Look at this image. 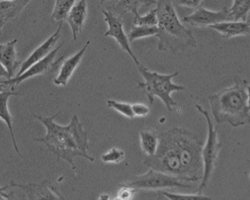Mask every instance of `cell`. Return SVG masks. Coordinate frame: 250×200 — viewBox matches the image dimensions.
Segmentation results:
<instances>
[{"mask_svg":"<svg viewBox=\"0 0 250 200\" xmlns=\"http://www.w3.org/2000/svg\"><path fill=\"white\" fill-rule=\"evenodd\" d=\"M32 0L0 1V19L8 21L17 20Z\"/></svg>","mask_w":250,"mask_h":200,"instance_id":"ac0fdd59","label":"cell"},{"mask_svg":"<svg viewBox=\"0 0 250 200\" xmlns=\"http://www.w3.org/2000/svg\"><path fill=\"white\" fill-rule=\"evenodd\" d=\"M250 8V0H233V5L229 9V20L246 21Z\"/></svg>","mask_w":250,"mask_h":200,"instance_id":"44dd1931","label":"cell"},{"mask_svg":"<svg viewBox=\"0 0 250 200\" xmlns=\"http://www.w3.org/2000/svg\"><path fill=\"white\" fill-rule=\"evenodd\" d=\"M159 133L154 129L142 130L139 132L140 145L146 157L155 155L159 145Z\"/></svg>","mask_w":250,"mask_h":200,"instance_id":"d6986e66","label":"cell"},{"mask_svg":"<svg viewBox=\"0 0 250 200\" xmlns=\"http://www.w3.org/2000/svg\"><path fill=\"white\" fill-rule=\"evenodd\" d=\"M17 43L18 39L15 38L5 44H0V64L8 72L10 79L15 76V71L19 66L16 51Z\"/></svg>","mask_w":250,"mask_h":200,"instance_id":"2e32d148","label":"cell"},{"mask_svg":"<svg viewBox=\"0 0 250 200\" xmlns=\"http://www.w3.org/2000/svg\"><path fill=\"white\" fill-rule=\"evenodd\" d=\"M161 194L166 199L171 200H209L210 197H206L203 194H174L168 192L166 190L162 191Z\"/></svg>","mask_w":250,"mask_h":200,"instance_id":"4316f807","label":"cell"},{"mask_svg":"<svg viewBox=\"0 0 250 200\" xmlns=\"http://www.w3.org/2000/svg\"><path fill=\"white\" fill-rule=\"evenodd\" d=\"M0 1H13V0H0Z\"/></svg>","mask_w":250,"mask_h":200,"instance_id":"d590c367","label":"cell"},{"mask_svg":"<svg viewBox=\"0 0 250 200\" xmlns=\"http://www.w3.org/2000/svg\"><path fill=\"white\" fill-rule=\"evenodd\" d=\"M5 78V80H8L9 76H8V72L5 70V68L0 64V80L1 79Z\"/></svg>","mask_w":250,"mask_h":200,"instance_id":"1f68e13d","label":"cell"},{"mask_svg":"<svg viewBox=\"0 0 250 200\" xmlns=\"http://www.w3.org/2000/svg\"><path fill=\"white\" fill-rule=\"evenodd\" d=\"M125 151L121 148L113 147L111 149L106 151L101 156V160L105 164H118L122 163L125 160Z\"/></svg>","mask_w":250,"mask_h":200,"instance_id":"d4e9b609","label":"cell"},{"mask_svg":"<svg viewBox=\"0 0 250 200\" xmlns=\"http://www.w3.org/2000/svg\"><path fill=\"white\" fill-rule=\"evenodd\" d=\"M102 12L104 17V21L107 24V30L104 33V37H113L117 41L121 50L128 54L132 58L137 66L142 65L131 48V44L128 41V36L124 30V20L121 18V15L105 9H102Z\"/></svg>","mask_w":250,"mask_h":200,"instance_id":"ba28073f","label":"cell"},{"mask_svg":"<svg viewBox=\"0 0 250 200\" xmlns=\"http://www.w3.org/2000/svg\"><path fill=\"white\" fill-rule=\"evenodd\" d=\"M158 41L159 51L177 54L194 49L197 41L191 30L180 20L171 0H158Z\"/></svg>","mask_w":250,"mask_h":200,"instance_id":"277c9868","label":"cell"},{"mask_svg":"<svg viewBox=\"0 0 250 200\" xmlns=\"http://www.w3.org/2000/svg\"><path fill=\"white\" fill-rule=\"evenodd\" d=\"M133 24L135 25V26H157V8L156 7V8L152 9V10L149 11L146 15H143V16L140 15L139 14L135 15V18H134L133 20Z\"/></svg>","mask_w":250,"mask_h":200,"instance_id":"cb8c5ba5","label":"cell"},{"mask_svg":"<svg viewBox=\"0 0 250 200\" xmlns=\"http://www.w3.org/2000/svg\"><path fill=\"white\" fill-rule=\"evenodd\" d=\"M10 187H18L23 190L27 200H65L57 187L51 182L44 181L41 184H17L14 181L10 182Z\"/></svg>","mask_w":250,"mask_h":200,"instance_id":"8fae6325","label":"cell"},{"mask_svg":"<svg viewBox=\"0 0 250 200\" xmlns=\"http://www.w3.org/2000/svg\"><path fill=\"white\" fill-rule=\"evenodd\" d=\"M157 2V0H119L115 5V13L121 15L129 12L136 15L141 7L156 5Z\"/></svg>","mask_w":250,"mask_h":200,"instance_id":"ffe728a7","label":"cell"},{"mask_svg":"<svg viewBox=\"0 0 250 200\" xmlns=\"http://www.w3.org/2000/svg\"><path fill=\"white\" fill-rule=\"evenodd\" d=\"M62 46V44H61V45L56 47L55 49L53 50L47 56L44 57V59L33 64L22 74L8 79V80H0V83L8 85L11 90H14L15 87H18V85L21 84L24 80L36 77V76H39V75L44 74L47 72H51V70H54L64 59V56H62L58 60L54 62L57 53Z\"/></svg>","mask_w":250,"mask_h":200,"instance_id":"9c48e42d","label":"cell"},{"mask_svg":"<svg viewBox=\"0 0 250 200\" xmlns=\"http://www.w3.org/2000/svg\"><path fill=\"white\" fill-rule=\"evenodd\" d=\"M88 15V5L86 0H79L67 15L66 20L72 30V37L75 41L82 33Z\"/></svg>","mask_w":250,"mask_h":200,"instance_id":"4fadbf2b","label":"cell"},{"mask_svg":"<svg viewBox=\"0 0 250 200\" xmlns=\"http://www.w3.org/2000/svg\"><path fill=\"white\" fill-rule=\"evenodd\" d=\"M121 188L119 190L117 193V200H131L133 197L134 194L136 190H134L132 187L127 186L121 185Z\"/></svg>","mask_w":250,"mask_h":200,"instance_id":"f1b7e54d","label":"cell"},{"mask_svg":"<svg viewBox=\"0 0 250 200\" xmlns=\"http://www.w3.org/2000/svg\"><path fill=\"white\" fill-rule=\"evenodd\" d=\"M13 95H21V94L11 91V90L0 92V119L3 120L5 124H6L7 127H8V130H9L11 137H12L14 147H15L18 155L21 158H22L23 156H22L20 152L18 144H17L16 139H15V134H14L13 127H12L13 118H12V115L10 113L8 107V99H9L10 97L13 96Z\"/></svg>","mask_w":250,"mask_h":200,"instance_id":"e0dca14e","label":"cell"},{"mask_svg":"<svg viewBox=\"0 0 250 200\" xmlns=\"http://www.w3.org/2000/svg\"><path fill=\"white\" fill-rule=\"evenodd\" d=\"M6 23V20H4V19H0V36H2V29H3L4 26Z\"/></svg>","mask_w":250,"mask_h":200,"instance_id":"836d02e7","label":"cell"},{"mask_svg":"<svg viewBox=\"0 0 250 200\" xmlns=\"http://www.w3.org/2000/svg\"><path fill=\"white\" fill-rule=\"evenodd\" d=\"M208 100L216 124H229L233 127L250 125V84L247 80L236 78L231 87L210 94Z\"/></svg>","mask_w":250,"mask_h":200,"instance_id":"3957f363","label":"cell"},{"mask_svg":"<svg viewBox=\"0 0 250 200\" xmlns=\"http://www.w3.org/2000/svg\"><path fill=\"white\" fill-rule=\"evenodd\" d=\"M9 185L0 187V200H12V199H15V197H14V192H11L10 194H7V193L5 192V190L9 188Z\"/></svg>","mask_w":250,"mask_h":200,"instance_id":"4dcf8cb0","label":"cell"},{"mask_svg":"<svg viewBox=\"0 0 250 200\" xmlns=\"http://www.w3.org/2000/svg\"><path fill=\"white\" fill-rule=\"evenodd\" d=\"M8 90H11V89L9 88L8 85L0 83V92L4 91H8Z\"/></svg>","mask_w":250,"mask_h":200,"instance_id":"d6a6232c","label":"cell"},{"mask_svg":"<svg viewBox=\"0 0 250 200\" xmlns=\"http://www.w3.org/2000/svg\"><path fill=\"white\" fill-rule=\"evenodd\" d=\"M208 28L221 34L226 39L238 36H249L250 33V23L242 20H226L215 23Z\"/></svg>","mask_w":250,"mask_h":200,"instance_id":"9a60e30c","label":"cell"},{"mask_svg":"<svg viewBox=\"0 0 250 200\" xmlns=\"http://www.w3.org/2000/svg\"><path fill=\"white\" fill-rule=\"evenodd\" d=\"M138 72L142 75L143 82L137 81L138 88L144 90L149 104L154 103L155 97H157L164 103L169 112H173V107L177 106V103L171 96L174 91H184L182 85L176 84L173 79L177 77L179 72L170 74H163L156 72H151L143 65L138 66Z\"/></svg>","mask_w":250,"mask_h":200,"instance_id":"5b68a950","label":"cell"},{"mask_svg":"<svg viewBox=\"0 0 250 200\" xmlns=\"http://www.w3.org/2000/svg\"><path fill=\"white\" fill-rule=\"evenodd\" d=\"M107 105L109 108H112L113 109L128 119H132L135 118L133 111H132V104L110 99L107 101Z\"/></svg>","mask_w":250,"mask_h":200,"instance_id":"484cf974","label":"cell"},{"mask_svg":"<svg viewBox=\"0 0 250 200\" xmlns=\"http://www.w3.org/2000/svg\"><path fill=\"white\" fill-rule=\"evenodd\" d=\"M77 0H56L51 19L57 22H64Z\"/></svg>","mask_w":250,"mask_h":200,"instance_id":"7402d4cb","label":"cell"},{"mask_svg":"<svg viewBox=\"0 0 250 200\" xmlns=\"http://www.w3.org/2000/svg\"><path fill=\"white\" fill-rule=\"evenodd\" d=\"M179 6L188 8H198L200 7L203 0H171Z\"/></svg>","mask_w":250,"mask_h":200,"instance_id":"f546056e","label":"cell"},{"mask_svg":"<svg viewBox=\"0 0 250 200\" xmlns=\"http://www.w3.org/2000/svg\"><path fill=\"white\" fill-rule=\"evenodd\" d=\"M62 23L63 22H61L57 28V31L51 36L49 37L43 44L37 47L30 55L28 56L27 59L22 63L21 69L18 72L16 76L22 74L25 71L27 70L29 67L33 65V64L36 63L39 61L44 59V57L47 56L51 51L54 49V46L58 42L59 40L61 39V33L62 30ZM15 76V77H16Z\"/></svg>","mask_w":250,"mask_h":200,"instance_id":"7c38bea8","label":"cell"},{"mask_svg":"<svg viewBox=\"0 0 250 200\" xmlns=\"http://www.w3.org/2000/svg\"><path fill=\"white\" fill-rule=\"evenodd\" d=\"M197 110L203 115L208 124V137L206 143L202 146V158L203 163V174L202 182L195 193L203 194L204 190L208 187L209 180L216 168V162L219 158V151L221 150L223 143L219 141L217 127L213 126L209 112L198 104L195 105Z\"/></svg>","mask_w":250,"mask_h":200,"instance_id":"8992f818","label":"cell"},{"mask_svg":"<svg viewBox=\"0 0 250 200\" xmlns=\"http://www.w3.org/2000/svg\"><path fill=\"white\" fill-rule=\"evenodd\" d=\"M203 143L197 133L185 127H174L159 133L154 155L146 157L145 166L184 179L187 182L202 180Z\"/></svg>","mask_w":250,"mask_h":200,"instance_id":"6da1fadb","label":"cell"},{"mask_svg":"<svg viewBox=\"0 0 250 200\" xmlns=\"http://www.w3.org/2000/svg\"><path fill=\"white\" fill-rule=\"evenodd\" d=\"M184 179L171 176L161 171L149 168L144 174L132 178L121 185L132 187L134 190H166L168 188H189Z\"/></svg>","mask_w":250,"mask_h":200,"instance_id":"52a82bcc","label":"cell"},{"mask_svg":"<svg viewBox=\"0 0 250 200\" xmlns=\"http://www.w3.org/2000/svg\"><path fill=\"white\" fill-rule=\"evenodd\" d=\"M89 44H90V41H86V44L82 47V49L80 50L75 55L69 57L68 59L62 62L58 76L57 78L54 79V84L64 87L66 86L68 80L72 77L75 69H77V67L79 65L80 62L82 61Z\"/></svg>","mask_w":250,"mask_h":200,"instance_id":"5bb4252c","label":"cell"},{"mask_svg":"<svg viewBox=\"0 0 250 200\" xmlns=\"http://www.w3.org/2000/svg\"><path fill=\"white\" fill-rule=\"evenodd\" d=\"M107 1H109V0H100V4L103 5V4H104V2H107Z\"/></svg>","mask_w":250,"mask_h":200,"instance_id":"e575fe53","label":"cell"},{"mask_svg":"<svg viewBox=\"0 0 250 200\" xmlns=\"http://www.w3.org/2000/svg\"><path fill=\"white\" fill-rule=\"evenodd\" d=\"M132 108L135 117H145L150 113V109L146 104L140 103L132 104Z\"/></svg>","mask_w":250,"mask_h":200,"instance_id":"83f0119b","label":"cell"},{"mask_svg":"<svg viewBox=\"0 0 250 200\" xmlns=\"http://www.w3.org/2000/svg\"><path fill=\"white\" fill-rule=\"evenodd\" d=\"M229 20V9L225 8L220 11L208 10L204 7H198L195 12L184 17L182 21L194 27H209L219 22Z\"/></svg>","mask_w":250,"mask_h":200,"instance_id":"30bf717a","label":"cell"},{"mask_svg":"<svg viewBox=\"0 0 250 200\" xmlns=\"http://www.w3.org/2000/svg\"><path fill=\"white\" fill-rule=\"evenodd\" d=\"M158 33V26H132L129 33L127 35L128 41L132 44L135 41L145 37L156 36Z\"/></svg>","mask_w":250,"mask_h":200,"instance_id":"603a6c76","label":"cell"},{"mask_svg":"<svg viewBox=\"0 0 250 200\" xmlns=\"http://www.w3.org/2000/svg\"><path fill=\"white\" fill-rule=\"evenodd\" d=\"M61 112L51 117L33 115L34 117L45 126L47 133L44 137L35 139V141L42 143L47 150L55 155L57 161L62 159L71 165L73 170H76L75 158L82 157L90 162L94 158L88 155L89 149L87 132L83 129L78 116H74L68 126H61L54 122V119Z\"/></svg>","mask_w":250,"mask_h":200,"instance_id":"7a4b0ae2","label":"cell"}]
</instances>
